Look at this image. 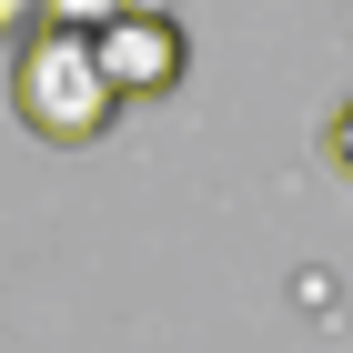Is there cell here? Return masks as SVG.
Masks as SVG:
<instances>
[{"instance_id":"cell-1","label":"cell","mask_w":353,"mask_h":353,"mask_svg":"<svg viewBox=\"0 0 353 353\" xmlns=\"http://www.w3.org/2000/svg\"><path fill=\"white\" fill-rule=\"evenodd\" d=\"M10 111H21L30 141L91 152L111 132V111H121V91L101 71V41H81V30H30L21 51H10Z\"/></svg>"},{"instance_id":"cell-2","label":"cell","mask_w":353,"mask_h":353,"mask_svg":"<svg viewBox=\"0 0 353 353\" xmlns=\"http://www.w3.org/2000/svg\"><path fill=\"white\" fill-rule=\"evenodd\" d=\"M101 71H111L121 101H162V91H182L192 41H182V21H172L162 0H141V10H121V21L101 30Z\"/></svg>"},{"instance_id":"cell-3","label":"cell","mask_w":353,"mask_h":353,"mask_svg":"<svg viewBox=\"0 0 353 353\" xmlns=\"http://www.w3.org/2000/svg\"><path fill=\"white\" fill-rule=\"evenodd\" d=\"M121 10H141V0H41V30H81V41H101Z\"/></svg>"},{"instance_id":"cell-4","label":"cell","mask_w":353,"mask_h":353,"mask_svg":"<svg viewBox=\"0 0 353 353\" xmlns=\"http://www.w3.org/2000/svg\"><path fill=\"white\" fill-rule=\"evenodd\" d=\"M41 30V0H0V41H30Z\"/></svg>"},{"instance_id":"cell-5","label":"cell","mask_w":353,"mask_h":353,"mask_svg":"<svg viewBox=\"0 0 353 353\" xmlns=\"http://www.w3.org/2000/svg\"><path fill=\"white\" fill-rule=\"evenodd\" d=\"M323 152H333V162L353 172V101H343V111H333V121H323Z\"/></svg>"}]
</instances>
